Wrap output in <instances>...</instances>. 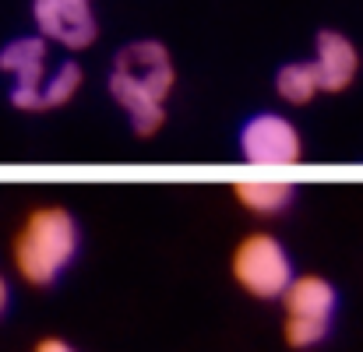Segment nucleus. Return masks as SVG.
Here are the masks:
<instances>
[{
	"mask_svg": "<svg viewBox=\"0 0 363 352\" xmlns=\"http://www.w3.org/2000/svg\"><path fill=\"white\" fill-rule=\"evenodd\" d=\"M240 152L254 166H296L303 155V141L293 120L279 113H257L243 123Z\"/></svg>",
	"mask_w": 363,
	"mask_h": 352,
	"instance_id": "nucleus-5",
	"label": "nucleus"
},
{
	"mask_svg": "<svg viewBox=\"0 0 363 352\" xmlns=\"http://www.w3.org/2000/svg\"><path fill=\"white\" fill-rule=\"evenodd\" d=\"M293 183L282 180H240L233 183V198L254 215H279L293 201Z\"/></svg>",
	"mask_w": 363,
	"mask_h": 352,
	"instance_id": "nucleus-9",
	"label": "nucleus"
},
{
	"mask_svg": "<svg viewBox=\"0 0 363 352\" xmlns=\"http://www.w3.org/2000/svg\"><path fill=\"white\" fill-rule=\"evenodd\" d=\"M78 222L60 205H43L25 215L21 229L14 233V268L28 285H53L78 254Z\"/></svg>",
	"mask_w": 363,
	"mask_h": 352,
	"instance_id": "nucleus-2",
	"label": "nucleus"
},
{
	"mask_svg": "<svg viewBox=\"0 0 363 352\" xmlns=\"http://www.w3.org/2000/svg\"><path fill=\"white\" fill-rule=\"evenodd\" d=\"M32 18L39 35L64 50H85L99 35L92 0H32Z\"/></svg>",
	"mask_w": 363,
	"mask_h": 352,
	"instance_id": "nucleus-6",
	"label": "nucleus"
},
{
	"mask_svg": "<svg viewBox=\"0 0 363 352\" xmlns=\"http://www.w3.org/2000/svg\"><path fill=\"white\" fill-rule=\"evenodd\" d=\"M0 71L14 78L11 103L14 110L39 113V96L50 78V50L43 35H21L0 50Z\"/></svg>",
	"mask_w": 363,
	"mask_h": 352,
	"instance_id": "nucleus-4",
	"label": "nucleus"
},
{
	"mask_svg": "<svg viewBox=\"0 0 363 352\" xmlns=\"http://www.w3.org/2000/svg\"><path fill=\"white\" fill-rule=\"evenodd\" d=\"M335 285L321 275H300L293 278V285L286 289L282 296V307H286V317H307V321H332L335 314Z\"/></svg>",
	"mask_w": 363,
	"mask_h": 352,
	"instance_id": "nucleus-8",
	"label": "nucleus"
},
{
	"mask_svg": "<svg viewBox=\"0 0 363 352\" xmlns=\"http://www.w3.org/2000/svg\"><path fill=\"white\" fill-rule=\"evenodd\" d=\"M177 89V67L162 42L138 39L123 46L110 71V96L138 137H155L166 123V99Z\"/></svg>",
	"mask_w": 363,
	"mask_h": 352,
	"instance_id": "nucleus-1",
	"label": "nucleus"
},
{
	"mask_svg": "<svg viewBox=\"0 0 363 352\" xmlns=\"http://www.w3.org/2000/svg\"><path fill=\"white\" fill-rule=\"evenodd\" d=\"M7 303H11V285H7V278L0 275V317L7 314Z\"/></svg>",
	"mask_w": 363,
	"mask_h": 352,
	"instance_id": "nucleus-14",
	"label": "nucleus"
},
{
	"mask_svg": "<svg viewBox=\"0 0 363 352\" xmlns=\"http://www.w3.org/2000/svg\"><path fill=\"white\" fill-rule=\"evenodd\" d=\"M314 67L321 78V92H342L353 85L360 71V53L342 32L325 28L314 39Z\"/></svg>",
	"mask_w": 363,
	"mask_h": 352,
	"instance_id": "nucleus-7",
	"label": "nucleus"
},
{
	"mask_svg": "<svg viewBox=\"0 0 363 352\" xmlns=\"http://www.w3.org/2000/svg\"><path fill=\"white\" fill-rule=\"evenodd\" d=\"M32 352H78V349L67 346L64 339H43V342H35V349Z\"/></svg>",
	"mask_w": 363,
	"mask_h": 352,
	"instance_id": "nucleus-13",
	"label": "nucleus"
},
{
	"mask_svg": "<svg viewBox=\"0 0 363 352\" xmlns=\"http://www.w3.org/2000/svg\"><path fill=\"white\" fill-rule=\"evenodd\" d=\"M230 268L237 285L257 300H282L293 285V257L272 233L243 236L233 250Z\"/></svg>",
	"mask_w": 363,
	"mask_h": 352,
	"instance_id": "nucleus-3",
	"label": "nucleus"
},
{
	"mask_svg": "<svg viewBox=\"0 0 363 352\" xmlns=\"http://www.w3.org/2000/svg\"><path fill=\"white\" fill-rule=\"evenodd\" d=\"M325 335H328V324H325V321L286 317V324H282V339H286L289 349H311V346H318Z\"/></svg>",
	"mask_w": 363,
	"mask_h": 352,
	"instance_id": "nucleus-12",
	"label": "nucleus"
},
{
	"mask_svg": "<svg viewBox=\"0 0 363 352\" xmlns=\"http://www.w3.org/2000/svg\"><path fill=\"white\" fill-rule=\"evenodd\" d=\"M82 89V67L74 60H64L60 67L50 71L46 85H43V96H39V113L46 110H57V106H67Z\"/></svg>",
	"mask_w": 363,
	"mask_h": 352,
	"instance_id": "nucleus-11",
	"label": "nucleus"
},
{
	"mask_svg": "<svg viewBox=\"0 0 363 352\" xmlns=\"http://www.w3.org/2000/svg\"><path fill=\"white\" fill-rule=\"evenodd\" d=\"M275 92H279V99L289 103V106H307V103L321 92V78H318L314 60H300V64L279 67V74H275Z\"/></svg>",
	"mask_w": 363,
	"mask_h": 352,
	"instance_id": "nucleus-10",
	"label": "nucleus"
}]
</instances>
